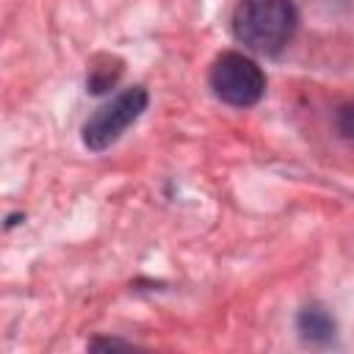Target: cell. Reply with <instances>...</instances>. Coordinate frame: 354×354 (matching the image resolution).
Returning <instances> with one entry per match:
<instances>
[{"mask_svg": "<svg viewBox=\"0 0 354 354\" xmlns=\"http://www.w3.org/2000/svg\"><path fill=\"white\" fill-rule=\"evenodd\" d=\"M296 28L299 11L290 0H241L232 11L235 39L260 55L282 53Z\"/></svg>", "mask_w": 354, "mask_h": 354, "instance_id": "cell-1", "label": "cell"}, {"mask_svg": "<svg viewBox=\"0 0 354 354\" xmlns=\"http://www.w3.org/2000/svg\"><path fill=\"white\" fill-rule=\"evenodd\" d=\"M88 346H91V348H130V343L116 340V337H111V340H108V337H102V340L97 337V340H91Z\"/></svg>", "mask_w": 354, "mask_h": 354, "instance_id": "cell-7", "label": "cell"}, {"mask_svg": "<svg viewBox=\"0 0 354 354\" xmlns=\"http://www.w3.org/2000/svg\"><path fill=\"white\" fill-rule=\"evenodd\" d=\"M296 329L301 335L304 343H313V346H326L335 340V318L329 315L326 307L321 304H307L299 310L296 315Z\"/></svg>", "mask_w": 354, "mask_h": 354, "instance_id": "cell-4", "label": "cell"}, {"mask_svg": "<svg viewBox=\"0 0 354 354\" xmlns=\"http://www.w3.org/2000/svg\"><path fill=\"white\" fill-rule=\"evenodd\" d=\"M108 66H111V58H108V64H102V66H91L88 80H86V86H88L91 94H102V91H108V88L119 80V75H122V64H116L113 69H108Z\"/></svg>", "mask_w": 354, "mask_h": 354, "instance_id": "cell-5", "label": "cell"}, {"mask_svg": "<svg viewBox=\"0 0 354 354\" xmlns=\"http://www.w3.org/2000/svg\"><path fill=\"white\" fill-rule=\"evenodd\" d=\"M210 88L213 94L235 108H249L266 94V72L249 55L238 50H227L216 55L210 66Z\"/></svg>", "mask_w": 354, "mask_h": 354, "instance_id": "cell-2", "label": "cell"}, {"mask_svg": "<svg viewBox=\"0 0 354 354\" xmlns=\"http://www.w3.org/2000/svg\"><path fill=\"white\" fill-rule=\"evenodd\" d=\"M335 124H337V130H340L346 138H354V102H351V105H343V108L337 111Z\"/></svg>", "mask_w": 354, "mask_h": 354, "instance_id": "cell-6", "label": "cell"}, {"mask_svg": "<svg viewBox=\"0 0 354 354\" xmlns=\"http://www.w3.org/2000/svg\"><path fill=\"white\" fill-rule=\"evenodd\" d=\"M149 94L141 86H130L122 88L116 97H111L105 105H100L86 122H83V144L91 152H102L108 149L113 141H119V136L147 111Z\"/></svg>", "mask_w": 354, "mask_h": 354, "instance_id": "cell-3", "label": "cell"}]
</instances>
